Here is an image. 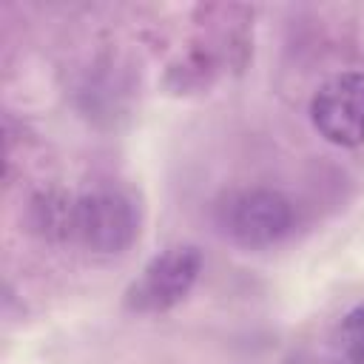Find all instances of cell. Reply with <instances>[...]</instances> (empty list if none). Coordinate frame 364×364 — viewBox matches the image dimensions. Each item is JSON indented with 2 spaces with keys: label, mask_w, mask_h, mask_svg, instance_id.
I'll return each mask as SVG.
<instances>
[{
  "label": "cell",
  "mask_w": 364,
  "mask_h": 364,
  "mask_svg": "<svg viewBox=\"0 0 364 364\" xmlns=\"http://www.w3.org/2000/svg\"><path fill=\"white\" fill-rule=\"evenodd\" d=\"M139 236V210L131 196L122 191H91L68 199L65 236L68 242L100 253L114 256L128 250Z\"/></svg>",
  "instance_id": "cell-1"
},
{
  "label": "cell",
  "mask_w": 364,
  "mask_h": 364,
  "mask_svg": "<svg viewBox=\"0 0 364 364\" xmlns=\"http://www.w3.org/2000/svg\"><path fill=\"white\" fill-rule=\"evenodd\" d=\"M205 267V256L196 245H171L151 256L136 279L125 287L122 304L136 316H159L173 310L188 299L199 273Z\"/></svg>",
  "instance_id": "cell-2"
},
{
  "label": "cell",
  "mask_w": 364,
  "mask_h": 364,
  "mask_svg": "<svg viewBox=\"0 0 364 364\" xmlns=\"http://www.w3.org/2000/svg\"><path fill=\"white\" fill-rule=\"evenodd\" d=\"M216 222L230 242L259 250L282 242L293 230L296 213L290 199L273 188H242L216 205Z\"/></svg>",
  "instance_id": "cell-3"
},
{
  "label": "cell",
  "mask_w": 364,
  "mask_h": 364,
  "mask_svg": "<svg viewBox=\"0 0 364 364\" xmlns=\"http://www.w3.org/2000/svg\"><path fill=\"white\" fill-rule=\"evenodd\" d=\"M310 122L330 145L364 142V71H341L324 80L310 100Z\"/></svg>",
  "instance_id": "cell-4"
},
{
  "label": "cell",
  "mask_w": 364,
  "mask_h": 364,
  "mask_svg": "<svg viewBox=\"0 0 364 364\" xmlns=\"http://www.w3.org/2000/svg\"><path fill=\"white\" fill-rule=\"evenodd\" d=\"M338 344L347 364H364V301L355 304L338 327Z\"/></svg>",
  "instance_id": "cell-5"
}]
</instances>
